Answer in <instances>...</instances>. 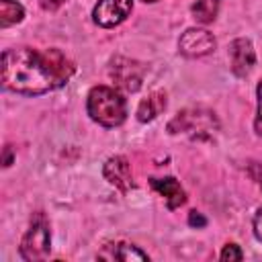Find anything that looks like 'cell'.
Listing matches in <instances>:
<instances>
[{"instance_id":"10","label":"cell","mask_w":262,"mask_h":262,"mask_svg":"<svg viewBox=\"0 0 262 262\" xmlns=\"http://www.w3.org/2000/svg\"><path fill=\"white\" fill-rule=\"evenodd\" d=\"M151 188L158 190L164 199H166V205L168 209H178L180 205L186 203V194H184V188L180 186V182L172 176H166V178H151L149 180Z\"/></svg>"},{"instance_id":"15","label":"cell","mask_w":262,"mask_h":262,"mask_svg":"<svg viewBox=\"0 0 262 262\" xmlns=\"http://www.w3.org/2000/svg\"><path fill=\"white\" fill-rule=\"evenodd\" d=\"M244 258V254H242V250H239V246H235V244H227L225 248H223V252H221V260H242Z\"/></svg>"},{"instance_id":"5","label":"cell","mask_w":262,"mask_h":262,"mask_svg":"<svg viewBox=\"0 0 262 262\" xmlns=\"http://www.w3.org/2000/svg\"><path fill=\"white\" fill-rule=\"evenodd\" d=\"M111 78L123 90L137 92L143 82V66L127 57H115L111 61Z\"/></svg>"},{"instance_id":"7","label":"cell","mask_w":262,"mask_h":262,"mask_svg":"<svg viewBox=\"0 0 262 262\" xmlns=\"http://www.w3.org/2000/svg\"><path fill=\"white\" fill-rule=\"evenodd\" d=\"M215 37L207 29H186L178 41V49L186 57H201L215 49Z\"/></svg>"},{"instance_id":"16","label":"cell","mask_w":262,"mask_h":262,"mask_svg":"<svg viewBox=\"0 0 262 262\" xmlns=\"http://www.w3.org/2000/svg\"><path fill=\"white\" fill-rule=\"evenodd\" d=\"M256 96H258V115H256L254 127H256V133H258V135H262V80L258 82V88H256Z\"/></svg>"},{"instance_id":"14","label":"cell","mask_w":262,"mask_h":262,"mask_svg":"<svg viewBox=\"0 0 262 262\" xmlns=\"http://www.w3.org/2000/svg\"><path fill=\"white\" fill-rule=\"evenodd\" d=\"M190 10L199 23H203V25L213 23L217 12H219V0H196Z\"/></svg>"},{"instance_id":"20","label":"cell","mask_w":262,"mask_h":262,"mask_svg":"<svg viewBox=\"0 0 262 262\" xmlns=\"http://www.w3.org/2000/svg\"><path fill=\"white\" fill-rule=\"evenodd\" d=\"M66 0H39V4L45 8V10H57Z\"/></svg>"},{"instance_id":"2","label":"cell","mask_w":262,"mask_h":262,"mask_svg":"<svg viewBox=\"0 0 262 262\" xmlns=\"http://www.w3.org/2000/svg\"><path fill=\"white\" fill-rule=\"evenodd\" d=\"M88 115L102 127H117L127 117V102L123 94L111 86H94L88 92Z\"/></svg>"},{"instance_id":"18","label":"cell","mask_w":262,"mask_h":262,"mask_svg":"<svg viewBox=\"0 0 262 262\" xmlns=\"http://www.w3.org/2000/svg\"><path fill=\"white\" fill-rule=\"evenodd\" d=\"M188 223H190L192 227H205V225H207V219H205L201 213L190 211V215H188Z\"/></svg>"},{"instance_id":"17","label":"cell","mask_w":262,"mask_h":262,"mask_svg":"<svg viewBox=\"0 0 262 262\" xmlns=\"http://www.w3.org/2000/svg\"><path fill=\"white\" fill-rule=\"evenodd\" d=\"M248 172H250L252 180H256V182H258V186L262 188V164L252 162V164H250V168H248Z\"/></svg>"},{"instance_id":"12","label":"cell","mask_w":262,"mask_h":262,"mask_svg":"<svg viewBox=\"0 0 262 262\" xmlns=\"http://www.w3.org/2000/svg\"><path fill=\"white\" fill-rule=\"evenodd\" d=\"M25 16V8L16 0H0V25L2 29L20 23Z\"/></svg>"},{"instance_id":"19","label":"cell","mask_w":262,"mask_h":262,"mask_svg":"<svg viewBox=\"0 0 262 262\" xmlns=\"http://www.w3.org/2000/svg\"><path fill=\"white\" fill-rule=\"evenodd\" d=\"M254 233H256V237L262 242V207H260L258 213L254 215Z\"/></svg>"},{"instance_id":"13","label":"cell","mask_w":262,"mask_h":262,"mask_svg":"<svg viewBox=\"0 0 262 262\" xmlns=\"http://www.w3.org/2000/svg\"><path fill=\"white\" fill-rule=\"evenodd\" d=\"M113 248V254L104 256V258H111V260H123V262H131V260H147V254L137 250L133 244H111Z\"/></svg>"},{"instance_id":"1","label":"cell","mask_w":262,"mask_h":262,"mask_svg":"<svg viewBox=\"0 0 262 262\" xmlns=\"http://www.w3.org/2000/svg\"><path fill=\"white\" fill-rule=\"evenodd\" d=\"M72 74L74 63L59 49L18 47L2 53V86L18 94H45L63 86Z\"/></svg>"},{"instance_id":"8","label":"cell","mask_w":262,"mask_h":262,"mask_svg":"<svg viewBox=\"0 0 262 262\" xmlns=\"http://www.w3.org/2000/svg\"><path fill=\"white\" fill-rule=\"evenodd\" d=\"M229 59H231V72L239 78L246 76L256 61V53L250 39H244V37L233 39L229 45Z\"/></svg>"},{"instance_id":"9","label":"cell","mask_w":262,"mask_h":262,"mask_svg":"<svg viewBox=\"0 0 262 262\" xmlns=\"http://www.w3.org/2000/svg\"><path fill=\"white\" fill-rule=\"evenodd\" d=\"M104 178L117 186L119 190L127 192L129 188H133V176H131V166H129V160L125 156H113L106 160L104 164Z\"/></svg>"},{"instance_id":"11","label":"cell","mask_w":262,"mask_h":262,"mask_svg":"<svg viewBox=\"0 0 262 262\" xmlns=\"http://www.w3.org/2000/svg\"><path fill=\"white\" fill-rule=\"evenodd\" d=\"M166 108V92L164 90H154L149 92L137 106V119L141 123H147L151 119H156L162 111Z\"/></svg>"},{"instance_id":"3","label":"cell","mask_w":262,"mask_h":262,"mask_svg":"<svg viewBox=\"0 0 262 262\" xmlns=\"http://www.w3.org/2000/svg\"><path fill=\"white\" fill-rule=\"evenodd\" d=\"M215 129L217 119L211 111L205 108H186L168 123L170 133H190L192 137H209Z\"/></svg>"},{"instance_id":"6","label":"cell","mask_w":262,"mask_h":262,"mask_svg":"<svg viewBox=\"0 0 262 262\" xmlns=\"http://www.w3.org/2000/svg\"><path fill=\"white\" fill-rule=\"evenodd\" d=\"M133 8V0H98V4L92 10V18L96 25L111 29L115 25H121Z\"/></svg>"},{"instance_id":"4","label":"cell","mask_w":262,"mask_h":262,"mask_svg":"<svg viewBox=\"0 0 262 262\" xmlns=\"http://www.w3.org/2000/svg\"><path fill=\"white\" fill-rule=\"evenodd\" d=\"M49 244H51L49 223L43 217V213H37L31 219V225L20 239V256L29 262L43 260L49 254Z\"/></svg>"},{"instance_id":"21","label":"cell","mask_w":262,"mask_h":262,"mask_svg":"<svg viewBox=\"0 0 262 262\" xmlns=\"http://www.w3.org/2000/svg\"><path fill=\"white\" fill-rule=\"evenodd\" d=\"M143 2H158V0H143Z\"/></svg>"}]
</instances>
